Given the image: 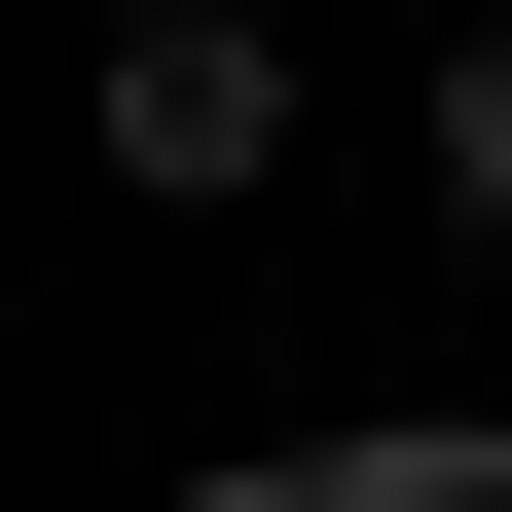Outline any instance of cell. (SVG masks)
Segmentation results:
<instances>
[{
	"label": "cell",
	"mask_w": 512,
	"mask_h": 512,
	"mask_svg": "<svg viewBox=\"0 0 512 512\" xmlns=\"http://www.w3.org/2000/svg\"><path fill=\"white\" fill-rule=\"evenodd\" d=\"M74 147L147 183V220H256V183H293V37H256V0H147V37L74 74Z\"/></svg>",
	"instance_id": "1"
},
{
	"label": "cell",
	"mask_w": 512,
	"mask_h": 512,
	"mask_svg": "<svg viewBox=\"0 0 512 512\" xmlns=\"http://www.w3.org/2000/svg\"><path fill=\"white\" fill-rule=\"evenodd\" d=\"M183 512H512V403H366V439H220Z\"/></svg>",
	"instance_id": "2"
},
{
	"label": "cell",
	"mask_w": 512,
	"mask_h": 512,
	"mask_svg": "<svg viewBox=\"0 0 512 512\" xmlns=\"http://www.w3.org/2000/svg\"><path fill=\"white\" fill-rule=\"evenodd\" d=\"M403 183H439V220L512 256V0H476V37H439V74H403Z\"/></svg>",
	"instance_id": "3"
}]
</instances>
